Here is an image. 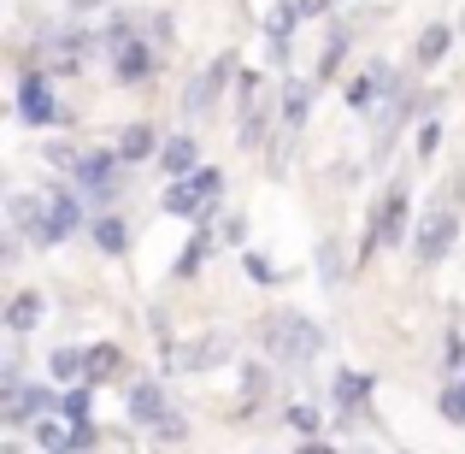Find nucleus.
<instances>
[{"label": "nucleus", "instance_id": "nucleus-1", "mask_svg": "<svg viewBox=\"0 0 465 454\" xmlns=\"http://www.w3.org/2000/svg\"><path fill=\"white\" fill-rule=\"evenodd\" d=\"M12 237H24L30 248H59L65 237L89 230V201L77 195V183H47L42 195H12Z\"/></svg>", "mask_w": 465, "mask_h": 454}, {"label": "nucleus", "instance_id": "nucleus-2", "mask_svg": "<svg viewBox=\"0 0 465 454\" xmlns=\"http://www.w3.org/2000/svg\"><path fill=\"white\" fill-rule=\"evenodd\" d=\"M460 218H465V177L448 171V177L430 189L419 225H412V242H407L412 260L419 266H442L448 254H454V242H460Z\"/></svg>", "mask_w": 465, "mask_h": 454}, {"label": "nucleus", "instance_id": "nucleus-3", "mask_svg": "<svg viewBox=\"0 0 465 454\" xmlns=\"http://www.w3.org/2000/svg\"><path fill=\"white\" fill-rule=\"evenodd\" d=\"M106 66H113V77L124 83V89H142V83H153V71H159V47H153V35H148V12H113L106 18Z\"/></svg>", "mask_w": 465, "mask_h": 454}, {"label": "nucleus", "instance_id": "nucleus-4", "mask_svg": "<svg viewBox=\"0 0 465 454\" xmlns=\"http://www.w3.org/2000/svg\"><path fill=\"white\" fill-rule=\"evenodd\" d=\"M412 225H419V207H412V177L395 171V177L377 189L371 213H365V242H360V260H377V254L412 242Z\"/></svg>", "mask_w": 465, "mask_h": 454}, {"label": "nucleus", "instance_id": "nucleus-5", "mask_svg": "<svg viewBox=\"0 0 465 454\" xmlns=\"http://www.w3.org/2000/svg\"><path fill=\"white\" fill-rule=\"evenodd\" d=\"M260 348L272 354V366L301 372L324 354V325H312L307 313H265L260 318Z\"/></svg>", "mask_w": 465, "mask_h": 454}, {"label": "nucleus", "instance_id": "nucleus-6", "mask_svg": "<svg viewBox=\"0 0 465 454\" xmlns=\"http://www.w3.org/2000/svg\"><path fill=\"white\" fill-rule=\"evenodd\" d=\"M47 413H59L54 384H30L18 360L0 366V425L6 431H35V419H47Z\"/></svg>", "mask_w": 465, "mask_h": 454}, {"label": "nucleus", "instance_id": "nucleus-7", "mask_svg": "<svg viewBox=\"0 0 465 454\" xmlns=\"http://www.w3.org/2000/svg\"><path fill=\"white\" fill-rule=\"evenodd\" d=\"M218 201H224V171L218 166H201V171H189V177H171L165 195H159V207H165L171 218H189V225H206Z\"/></svg>", "mask_w": 465, "mask_h": 454}, {"label": "nucleus", "instance_id": "nucleus-8", "mask_svg": "<svg viewBox=\"0 0 465 454\" xmlns=\"http://www.w3.org/2000/svg\"><path fill=\"white\" fill-rule=\"evenodd\" d=\"M124 159L118 148H83L77 171H71V183H77V195L89 201V213H113V201L124 195Z\"/></svg>", "mask_w": 465, "mask_h": 454}, {"label": "nucleus", "instance_id": "nucleus-9", "mask_svg": "<svg viewBox=\"0 0 465 454\" xmlns=\"http://www.w3.org/2000/svg\"><path fill=\"white\" fill-rule=\"evenodd\" d=\"M130 425H136V431L165 437V443H183V437H189L177 401L165 396V384H159V378H136V384H130Z\"/></svg>", "mask_w": 465, "mask_h": 454}, {"label": "nucleus", "instance_id": "nucleus-10", "mask_svg": "<svg viewBox=\"0 0 465 454\" xmlns=\"http://www.w3.org/2000/svg\"><path fill=\"white\" fill-rule=\"evenodd\" d=\"M242 83V59L236 54H218V59H206L201 71L189 77V89H183V118H206V113H218V101H224L230 89Z\"/></svg>", "mask_w": 465, "mask_h": 454}, {"label": "nucleus", "instance_id": "nucleus-11", "mask_svg": "<svg viewBox=\"0 0 465 454\" xmlns=\"http://www.w3.org/2000/svg\"><path fill=\"white\" fill-rule=\"evenodd\" d=\"M54 71H42V66H24L18 71V95H12V106H18V118L30 130H54V125H65V106H59V89H54Z\"/></svg>", "mask_w": 465, "mask_h": 454}, {"label": "nucleus", "instance_id": "nucleus-12", "mask_svg": "<svg viewBox=\"0 0 465 454\" xmlns=\"http://www.w3.org/2000/svg\"><path fill=\"white\" fill-rule=\"evenodd\" d=\"M395 83H401V71L389 66V59H371V66H360L348 83H341V101H348L353 113H377V106L395 95Z\"/></svg>", "mask_w": 465, "mask_h": 454}, {"label": "nucleus", "instance_id": "nucleus-13", "mask_svg": "<svg viewBox=\"0 0 465 454\" xmlns=\"http://www.w3.org/2000/svg\"><path fill=\"white\" fill-rule=\"evenodd\" d=\"M371 372H330V408H336V419L348 425V431H360L365 419H371Z\"/></svg>", "mask_w": 465, "mask_h": 454}, {"label": "nucleus", "instance_id": "nucleus-14", "mask_svg": "<svg viewBox=\"0 0 465 454\" xmlns=\"http://www.w3.org/2000/svg\"><path fill=\"white\" fill-rule=\"evenodd\" d=\"M301 24H307V0H277V6L265 12V54H272V66H289Z\"/></svg>", "mask_w": 465, "mask_h": 454}, {"label": "nucleus", "instance_id": "nucleus-15", "mask_svg": "<svg viewBox=\"0 0 465 454\" xmlns=\"http://www.w3.org/2000/svg\"><path fill=\"white\" fill-rule=\"evenodd\" d=\"M213 248H218V230H213V225H194V230H189V242L177 248V260H171V277H177V284L201 277V272H206V260H213Z\"/></svg>", "mask_w": 465, "mask_h": 454}, {"label": "nucleus", "instance_id": "nucleus-16", "mask_svg": "<svg viewBox=\"0 0 465 454\" xmlns=\"http://www.w3.org/2000/svg\"><path fill=\"white\" fill-rule=\"evenodd\" d=\"M42 318H47L42 289H30V284H24V289H12V296H6V313H0V325H6L12 337H30V330L42 325Z\"/></svg>", "mask_w": 465, "mask_h": 454}, {"label": "nucleus", "instance_id": "nucleus-17", "mask_svg": "<svg viewBox=\"0 0 465 454\" xmlns=\"http://www.w3.org/2000/svg\"><path fill=\"white\" fill-rule=\"evenodd\" d=\"M348 54H353V30H348V24H336V30L324 35V47H318V71H312L318 89H330V83L348 71Z\"/></svg>", "mask_w": 465, "mask_h": 454}, {"label": "nucleus", "instance_id": "nucleus-18", "mask_svg": "<svg viewBox=\"0 0 465 454\" xmlns=\"http://www.w3.org/2000/svg\"><path fill=\"white\" fill-rule=\"evenodd\" d=\"M312 266H318V284H324V289H341V284L353 277V254H348V242H341L336 230H330V237L318 242Z\"/></svg>", "mask_w": 465, "mask_h": 454}, {"label": "nucleus", "instance_id": "nucleus-19", "mask_svg": "<svg viewBox=\"0 0 465 454\" xmlns=\"http://www.w3.org/2000/svg\"><path fill=\"white\" fill-rule=\"evenodd\" d=\"M448 54H454V24H424L412 42V71H436Z\"/></svg>", "mask_w": 465, "mask_h": 454}, {"label": "nucleus", "instance_id": "nucleus-20", "mask_svg": "<svg viewBox=\"0 0 465 454\" xmlns=\"http://www.w3.org/2000/svg\"><path fill=\"white\" fill-rule=\"evenodd\" d=\"M118 159H124V166H148V159H159V148H165V136H159L153 125H124L118 130Z\"/></svg>", "mask_w": 465, "mask_h": 454}, {"label": "nucleus", "instance_id": "nucleus-21", "mask_svg": "<svg viewBox=\"0 0 465 454\" xmlns=\"http://www.w3.org/2000/svg\"><path fill=\"white\" fill-rule=\"evenodd\" d=\"M89 242H94V254H130V225H124V213H94L89 218Z\"/></svg>", "mask_w": 465, "mask_h": 454}, {"label": "nucleus", "instance_id": "nucleus-22", "mask_svg": "<svg viewBox=\"0 0 465 454\" xmlns=\"http://www.w3.org/2000/svg\"><path fill=\"white\" fill-rule=\"evenodd\" d=\"M159 171L165 177H189V171H201V142L183 130V136H165V148H159Z\"/></svg>", "mask_w": 465, "mask_h": 454}, {"label": "nucleus", "instance_id": "nucleus-23", "mask_svg": "<svg viewBox=\"0 0 465 454\" xmlns=\"http://www.w3.org/2000/svg\"><path fill=\"white\" fill-rule=\"evenodd\" d=\"M47 378L54 384H89V348H54L47 354Z\"/></svg>", "mask_w": 465, "mask_h": 454}, {"label": "nucleus", "instance_id": "nucleus-24", "mask_svg": "<svg viewBox=\"0 0 465 454\" xmlns=\"http://www.w3.org/2000/svg\"><path fill=\"white\" fill-rule=\"evenodd\" d=\"M118 366H124V348H118V342H89V389L106 384V378H118Z\"/></svg>", "mask_w": 465, "mask_h": 454}, {"label": "nucleus", "instance_id": "nucleus-25", "mask_svg": "<svg viewBox=\"0 0 465 454\" xmlns=\"http://www.w3.org/2000/svg\"><path fill=\"white\" fill-rule=\"evenodd\" d=\"M436 154H442V118H419V130H412V159H419V166H424V159H436Z\"/></svg>", "mask_w": 465, "mask_h": 454}, {"label": "nucleus", "instance_id": "nucleus-26", "mask_svg": "<svg viewBox=\"0 0 465 454\" xmlns=\"http://www.w3.org/2000/svg\"><path fill=\"white\" fill-rule=\"evenodd\" d=\"M283 425L295 437H318V431H324V413L307 408V401H289V408H283Z\"/></svg>", "mask_w": 465, "mask_h": 454}, {"label": "nucleus", "instance_id": "nucleus-27", "mask_svg": "<svg viewBox=\"0 0 465 454\" xmlns=\"http://www.w3.org/2000/svg\"><path fill=\"white\" fill-rule=\"evenodd\" d=\"M436 408H442L448 425H465V378H448L442 396H436Z\"/></svg>", "mask_w": 465, "mask_h": 454}, {"label": "nucleus", "instance_id": "nucleus-28", "mask_svg": "<svg viewBox=\"0 0 465 454\" xmlns=\"http://www.w3.org/2000/svg\"><path fill=\"white\" fill-rule=\"evenodd\" d=\"M89 408H94V401H89V384H71L65 396H59V413H65V419H77V425H94Z\"/></svg>", "mask_w": 465, "mask_h": 454}, {"label": "nucleus", "instance_id": "nucleus-29", "mask_svg": "<svg viewBox=\"0 0 465 454\" xmlns=\"http://www.w3.org/2000/svg\"><path fill=\"white\" fill-rule=\"evenodd\" d=\"M442 372L448 378H465V330H448V342H442Z\"/></svg>", "mask_w": 465, "mask_h": 454}, {"label": "nucleus", "instance_id": "nucleus-30", "mask_svg": "<svg viewBox=\"0 0 465 454\" xmlns=\"http://www.w3.org/2000/svg\"><path fill=\"white\" fill-rule=\"evenodd\" d=\"M148 35H153L159 54H171V47H177V24H171V12H148Z\"/></svg>", "mask_w": 465, "mask_h": 454}, {"label": "nucleus", "instance_id": "nucleus-31", "mask_svg": "<svg viewBox=\"0 0 465 454\" xmlns=\"http://www.w3.org/2000/svg\"><path fill=\"white\" fill-rule=\"evenodd\" d=\"M213 360H224V337H206L201 348L183 354V366H189V372H201V366H213Z\"/></svg>", "mask_w": 465, "mask_h": 454}, {"label": "nucleus", "instance_id": "nucleus-32", "mask_svg": "<svg viewBox=\"0 0 465 454\" xmlns=\"http://www.w3.org/2000/svg\"><path fill=\"white\" fill-rule=\"evenodd\" d=\"M242 272H248V277H253V284H260V289H272V284H277V266L265 260V254H253V248L242 254Z\"/></svg>", "mask_w": 465, "mask_h": 454}, {"label": "nucleus", "instance_id": "nucleus-33", "mask_svg": "<svg viewBox=\"0 0 465 454\" xmlns=\"http://www.w3.org/2000/svg\"><path fill=\"white\" fill-rule=\"evenodd\" d=\"M218 242H224V248H242V242H248V218H224V225H218Z\"/></svg>", "mask_w": 465, "mask_h": 454}, {"label": "nucleus", "instance_id": "nucleus-34", "mask_svg": "<svg viewBox=\"0 0 465 454\" xmlns=\"http://www.w3.org/2000/svg\"><path fill=\"white\" fill-rule=\"evenodd\" d=\"M295 454H341V449H336V443H324V437H307V443H301Z\"/></svg>", "mask_w": 465, "mask_h": 454}, {"label": "nucleus", "instance_id": "nucleus-35", "mask_svg": "<svg viewBox=\"0 0 465 454\" xmlns=\"http://www.w3.org/2000/svg\"><path fill=\"white\" fill-rule=\"evenodd\" d=\"M71 12H101V0H71Z\"/></svg>", "mask_w": 465, "mask_h": 454}]
</instances>
